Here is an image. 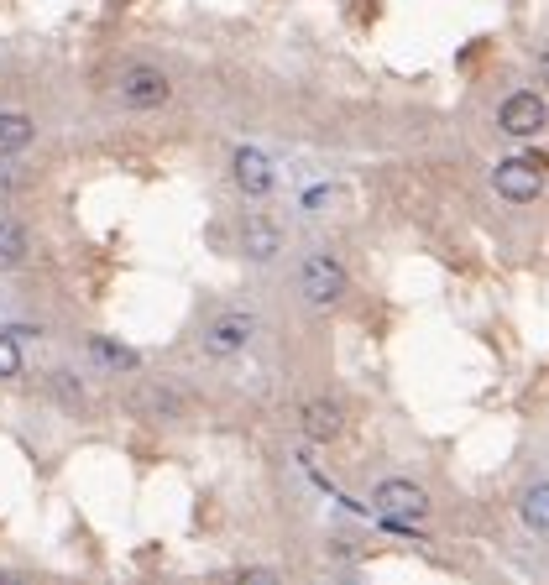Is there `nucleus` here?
I'll return each instance as SVG.
<instances>
[{
  "label": "nucleus",
  "mask_w": 549,
  "mask_h": 585,
  "mask_svg": "<svg viewBox=\"0 0 549 585\" xmlns=\"http://www.w3.org/2000/svg\"><path fill=\"white\" fill-rule=\"evenodd\" d=\"M293 288H299V298L309 309H335V303L351 293V272L330 246H314V251H304L299 272H293Z\"/></svg>",
  "instance_id": "obj_1"
},
{
  "label": "nucleus",
  "mask_w": 549,
  "mask_h": 585,
  "mask_svg": "<svg viewBox=\"0 0 549 585\" xmlns=\"http://www.w3.org/2000/svg\"><path fill=\"white\" fill-rule=\"evenodd\" d=\"M110 89H116V100L126 110H163L173 100V79L157 63H121V74Z\"/></svg>",
  "instance_id": "obj_2"
},
{
  "label": "nucleus",
  "mask_w": 549,
  "mask_h": 585,
  "mask_svg": "<svg viewBox=\"0 0 549 585\" xmlns=\"http://www.w3.org/2000/svg\"><path fill=\"white\" fill-rule=\"evenodd\" d=\"M372 507L382 512L387 523H414V528H424L429 512H434L429 491H424L419 481H408V476H387V481H377V486H372Z\"/></svg>",
  "instance_id": "obj_3"
},
{
  "label": "nucleus",
  "mask_w": 549,
  "mask_h": 585,
  "mask_svg": "<svg viewBox=\"0 0 549 585\" xmlns=\"http://www.w3.org/2000/svg\"><path fill=\"white\" fill-rule=\"evenodd\" d=\"M204 350H210L215 361H231V356H246V345L257 340V314H246V309H225L215 314L210 324H204Z\"/></svg>",
  "instance_id": "obj_4"
},
{
  "label": "nucleus",
  "mask_w": 549,
  "mask_h": 585,
  "mask_svg": "<svg viewBox=\"0 0 549 585\" xmlns=\"http://www.w3.org/2000/svg\"><path fill=\"white\" fill-rule=\"evenodd\" d=\"M492 189L508 199V204H534L544 194V162L539 157H508V162H497Z\"/></svg>",
  "instance_id": "obj_5"
},
{
  "label": "nucleus",
  "mask_w": 549,
  "mask_h": 585,
  "mask_svg": "<svg viewBox=\"0 0 549 585\" xmlns=\"http://www.w3.org/2000/svg\"><path fill=\"white\" fill-rule=\"evenodd\" d=\"M497 126L508 131V136H518V142H529V136H539V131L549 126V105L534 95V89H518V95L502 100Z\"/></svg>",
  "instance_id": "obj_6"
},
{
  "label": "nucleus",
  "mask_w": 549,
  "mask_h": 585,
  "mask_svg": "<svg viewBox=\"0 0 549 585\" xmlns=\"http://www.w3.org/2000/svg\"><path fill=\"white\" fill-rule=\"evenodd\" d=\"M231 178H236V189L246 199H267L272 189H278V168H272V157L257 152V147H236L231 152Z\"/></svg>",
  "instance_id": "obj_7"
},
{
  "label": "nucleus",
  "mask_w": 549,
  "mask_h": 585,
  "mask_svg": "<svg viewBox=\"0 0 549 585\" xmlns=\"http://www.w3.org/2000/svg\"><path fill=\"white\" fill-rule=\"evenodd\" d=\"M236 241H241V256H246V262L267 267V262H278V251H283V230L272 225L267 215H246Z\"/></svg>",
  "instance_id": "obj_8"
},
{
  "label": "nucleus",
  "mask_w": 549,
  "mask_h": 585,
  "mask_svg": "<svg viewBox=\"0 0 549 585\" xmlns=\"http://www.w3.org/2000/svg\"><path fill=\"white\" fill-rule=\"evenodd\" d=\"M299 424L314 444H330V439L346 434V413H340V403H330V397H309L299 408Z\"/></svg>",
  "instance_id": "obj_9"
},
{
  "label": "nucleus",
  "mask_w": 549,
  "mask_h": 585,
  "mask_svg": "<svg viewBox=\"0 0 549 585\" xmlns=\"http://www.w3.org/2000/svg\"><path fill=\"white\" fill-rule=\"evenodd\" d=\"M32 136H37V121H32L27 110H0V157L27 152Z\"/></svg>",
  "instance_id": "obj_10"
},
{
  "label": "nucleus",
  "mask_w": 549,
  "mask_h": 585,
  "mask_svg": "<svg viewBox=\"0 0 549 585\" xmlns=\"http://www.w3.org/2000/svg\"><path fill=\"white\" fill-rule=\"evenodd\" d=\"M27 256H32V236H27V230H21L11 215H0V272L27 267Z\"/></svg>",
  "instance_id": "obj_11"
},
{
  "label": "nucleus",
  "mask_w": 549,
  "mask_h": 585,
  "mask_svg": "<svg viewBox=\"0 0 549 585\" xmlns=\"http://www.w3.org/2000/svg\"><path fill=\"white\" fill-rule=\"evenodd\" d=\"M89 356H95V366L116 371V377H121V371H136V366H142V356H136L131 345H116L110 335H89Z\"/></svg>",
  "instance_id": "obj_12"
},
{
  "label": "nucleus",
  "mask_w": 549,
  "mask_h": 585,
  "mask_svg": "<svg viewBox=\"0 0 549 585\" xmlns=\"http://www.w3.org/2000/svg\"><path fill=\"white\" fill-rule=\"evenodd\" d=\"M518 518L529 533H549V481H534V486H523V497H518Z\"/></svg>",
  "instance_id": "obj_13"
},
{
  "label": "nucleus",
  "mask_w": 549,
  "mask_h": 585,
  "mask_svg": "<svg viewBox=\"0 0 549 585\" xmlns=\"http://www.w3.org/2000/svg\"><path fill=\"white\" fill-rule=\"evenodd\" d=\"M53 387H58V397L68 408H84L89 403V392H84V382H74V371H53Z\"/></svg>",
  "instance_id": "obj_14"
},
{
  "label": "nucleus",
  "mask_w": 549,
  "mask_h": 585,
  "mask_svg": "<svg viewBox=\"0 0 549 585\" xmlns=\"http://www.w3.org/2000/svg\"><path fill=\"white\" fill-rule=\"evenodd\" d=\"M11 377H21V345H16V335H0V382H11Z\"/></svg>",
  "instance_id": "obj_15"
},
{
  "label": "nucleus",
  "mask_w": 549,
  "mask_h": 585,
  "mask_svg": "<svg viewBox=\"0 0 549 585\" xmlns=\"http://www.w3.org/2000/svg\"><path fill=\"white\" fill-rule=\"evenodd\" d=\"M142 403H147L157 418H178V413H183V403H178V397H173V392H157V387H147V397H142Z\"/></svg>",
  "instance_id": "obj_16"
},
{
  "label": "nucleus",
  "mask_w": 549,
  "mask_h": 585,
  "mask_svg": "<svg viewBox=\"0 0 549 585\" xmlns=\"http://www.w3.org/2000/svg\"><path fill=\"white\" fill-rule=\"evenodd\" d=\"M539 79H544V84H549V37H544V42H539Z\"/></svg>",
  "instance_id": "obj_17"
}]
</instances>
